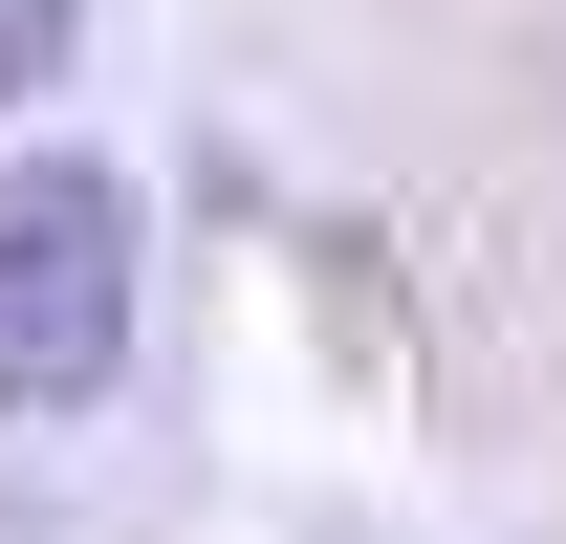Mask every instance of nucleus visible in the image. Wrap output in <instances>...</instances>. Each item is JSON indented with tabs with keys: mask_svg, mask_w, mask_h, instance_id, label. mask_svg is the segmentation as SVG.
<instances>
[{
	"mask_svg": "<svg viewBox=\"0 0 566 544\" xmlns=\"http://www.w3.org/2000/svg\"><path fill=\"white\" fill-rule=\"evenodd\" d=\"M132 370V197L87 153H0V414H87Z\"/></svg>",
	"mask_w": 566,
	"mask_h": 544,
	"instance_id": "obj_1",
	"label": "nucleus"
},
{
	"mask_svg": "<svg viewBox=\"0 0 566 544\" xmlns=\"http://www.w3.org/2000/svg\"><path fill=\"white\" fill-rule=\"evenodd\" d=\"M44 66H66V0H0V109H22Z\"/></svg>",
	"mask_w": 566,
	"mask_h": 544,
	"instance_id": "obj_2",
	"label": "nucleus"
}]
</instances>
